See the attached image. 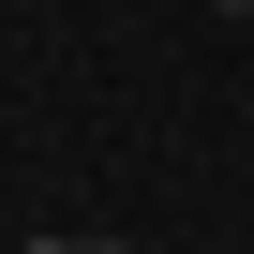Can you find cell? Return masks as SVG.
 Here are the masks:
<instances>
[{
  "label": "cell",
  "instance_id": "cell-1",
  "mask_svg": "<svg viewBox=\"0 0 254 254\" xmlns=\"http://www.w3.org/2000/svg\"><path fill=\"white\" fill-rule=\"evenodd\" d=\"M30 254H105V239H30Z\"/></svg>",
  "mask_w": 254,
  "mask_h": 254
},
{
  "label": "cell",
  "instance_id": "cell-2",
  "mask_svg": "<svg viewBox=\"0 0 254 254\" xmlns=\"http://www.w3.org/2000/svg\"><path fill=\"white\" fill-rule=\"evenodd\" d=\"M224 15H254V0H224Z\"/></svg>",
  "mask_w": 254,
  "mask_h": 254
}]
</instances>
